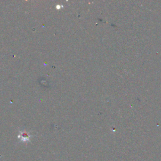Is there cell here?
<instances>
[{
    "mask_svg": "<svg viewBox=\"0 0 161 161\" xmlns=\"http://www.w3.org/2000/svg\"><path fill=\"white\" fill-rule=\"evenodd\" d=\"M19 138H20V139L23 141H27L29 140L30 136H28V134H27L26 133H23L21 134L20 136H19Z\"/></svg>",
    "mask_w": 161,
    "mask_h": 161,
    "instance_id": "1",
    "label": "cell"
}]
</instances>
